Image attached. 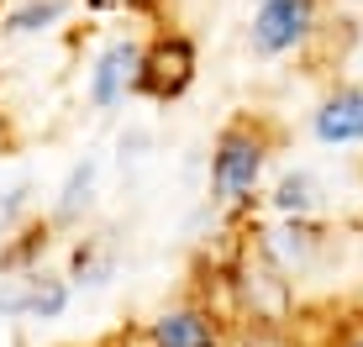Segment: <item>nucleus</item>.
I'll return each mask as SVG.
<instances>
[{
  "label": "nucleus",
  "mask_w": 363,
  "mask_h": 347,
  "mask_svg": "<svg viewBox=\"0 0 363 347\" xmlns=\"http://www.w3.org/2000/svg\"><path fill=\"white\" fill-rule=\"evenodd\" d=\"M258 174H264V142H258L253 132H227L221 147H216V195L227 205L247 200Z\"/></svg>",
  "instance_id": "f257e3e1"
},
{
  "label": "nucleus",
  "mask_w": 363,
  "mask_h": 347,
  "mask_svg": "<svg viewBox=\"0 0 363 347\" xmlns=\"http://www.w3.org/2000/svg\"><path fill=\"white\" fill-rule=\"evenodd\" d=\"M190 79H195V47L184 42V37H164V42L137 64V84H143L153 101H174Z\"/></svg>",
  "instance_id": "f03ea898"
},
{
  "label": "nucleus",
  "mask_w": 363,
  "mask_h": 347,
  "mask_svg": "<svg viewBox=\"0 0 363 347\" xmlns=\"http://www.w3.org/2000/svg\"><path fill=\"white\" fill-rule=\"evenodd\" d=\"M311 32V0H264L253 16V47L258 53H284Z\"/></svg>",
  "instance_id": "7ed1b4c3"
},
{
  "label": "nucleus",
  "mask_w": 363,
  "mask_h": 347,
  "mask_svg": "<svg viewBox=\"0 0 363 347\" xmlns=\"http://www.w3.org/2000/svg\"><path fill=\"white\" fill-rule=\"evenodd\" d=\"M137 47L132 42H116V47H106V58L95 64V79H90V101L95 106H116L121 101V90L137 79Z\"/></svg>",
  "instance_id": "20e7f679"
},
{
  "label": "nucleus",
  "mask_w": 363,
  "mask_h": 347,
  "mask_svg": "<svg viewBox=\"0 0 363 347\" xmlns=\"http://www.w3.org/2000/svg\"><path fill=\"white\" fill-rule=\"evenodd\" d=\"M316 137L321 142H358L363 137V95L358 90L332 95V101L316 110Z\"/></svg>",
  "instance_id": "39448f33"
},
{
  "label": "nucleus",
  "mask_w": 363,
  "mask_h": 347,
  "mask_svg": "<svg viewBox=\"0 0 363 347\" xmlns=\"http://www.w3.org/2000/svg\"><path fill=\"white\" fill-rule=\"evenodd\" d=\"M153 347H216V331H211L206 316L174 311V316L153 321Z\"/></svg>",
  "instance_id": "423d86ee"
},
{
  "label": "nucleus",
  "mask_w": 363,
  "mask_h": 347,
  "mask_svg": "<svg viewBox=\"0 0 363 347\" xmlns=\"http://www.w3.org/2000/svg\"><path fill=\"white\" fill-rule=\"evenodd\" d=\"M90 179H95V164H79L69 174V190H64V200H58V216H79V205L90 200Z\"/></svg>",
  "instance_id": "0eeeda50"
},
{
  "label": "nucleus",
  "mask_w": 363,
  "mask_h": 347,
  "mask_svg": "<svg viewBox=\"0 0 363 347\" xmlns=\"http://www.w3.org/2000/svg\"><path fill=\"white\" fill-rule=\"evenodd\" d=\"M58 11H64V0H32V6L21 11L16 21H11V32H43L48 21L58 16Z\"/></svg>",
  "instance_id": "6e6552de"
},
{
  "label": "nucleus",
  "mask_w": 363,
  "mask_h": 347,
  "mask_svg": "<svg viewBox=\"0 0 363 347\" xmlns=\"http://www.w3.org/2000/svg\"><path fill=\"white\" fill-rule=\"evenodd\" d=\"M64 284H37V290L27 295V305H21V311H32V316H58L64 311Z\"/></svg>",
  "instance_id": "1a4fd4ad"
},
{
  "label": "nucleus",
  "mask_w": 363,
  "mask_h": 347,
  "mask_svg": "<svg viewBox=\"0 0 363 347\" xmlns=\"http://www.w3.org/2000/svg\"><path fill=\"white\" fill-rule=\"evenodd\" d=\"M274 200H279V210H306L311 205V179H300V174H295V179H284Z\"/></svg>",
  "instance_id": "9d476101"
},
{
  "label": "nucleus",
  "mask_w": 363,
  "mask_h": 347,
  "mask_svg": "<svg viewBox=\"0 0 363 347\" xmlns=\"http://www.w3.org/2000/svg\"><path fill=\"white\" fill-rule=\"evenodd\" d=\"M358 347H363V342H358Z\"/></svg>",
  "instance_id": "9b49d317"
}]
</instances>
